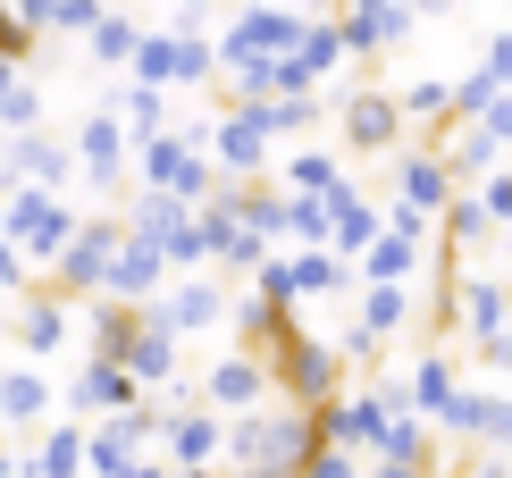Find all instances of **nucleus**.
<instances>
[{
	"label": "nucleus",
	"mask_w": 512,
	"mask_h": 478,
	"mask_svg": "<svg viewBox=\"0 0 512 478\" xmlns=\"http://www.w3.org/2000/svg\"><path fill=\"white\" fill-rule=\"evenodd\" d=\"M168 286V260H160V244H143V235H118V252H110V302H152Z\"/></svg>",
	"instance_id": "nucleus-19"
},
{
	"label": "nucleus",
	"mask_w": 512,
	"mask_h": 478,
	"mask_svg": "<svg viewBox=\"0 0 512 478\" xmlns=\"http://www.w3.org/2000/svg\"><path fill=\"white\" fill-rule=\"evenodd\" d=\"M252 110H261L269 143H286V135H311V126H319V101H311V93H277V101H252Z\"/></svg>",
	"instance_id": "nucleus-30"
},
{
	"label": "nucleus",
	"mask_w": 512,
	"mask_h": 478,
	"mask_svg": "<svg viewBox=\"0 0 512 478\" xmlns=\"http://www.w3.org/2000/svg\"><path fill=\"white\" fill-rule=\"evenodd\" d=\"M76 219H84V210L68 202V193H34V185H17L9 202H0V244H17V252L34 260V277H42L59 252H68Z\"/></svg>",
	"instance_id": "nucleus-2"
},
{
	"label": "nucleus",
	"mask_w": 512,
	"mask_h": 478,
	"mask_svg": "<svg viewBox=\"0 0 512 478\" xmlns=\"http://www.w3.org/2000/svg\"><path fill=\"white\" fill-rule=\"evenodd\" d=\"M135 177H143V193H177L185 210H202L210 193H219V168H210V151H202V143H185L177 126H168V135H152V143H135Z\"/></svg>",
	"instance_id": "nucleus-4"
},
{
	"label": "nucleus",
	"mask_w": 512,
	"mask_h": 478,
	"mask_svg": "<svg viewBox=\"0 0 512 478\" xmlns=\"http://www.w3.org/2000/svg\"><path fill=\"white\" fill-rule=\"evenodd\" d=\"M101 110H110L118 126H126V143H152V135H168V93H152V84H135L126 76L110 101H101Z\"/></svg>",
	"instance_id": "nucleus-21"
},
{
	"label": "nucleus",
	"mask_w": 512,
	"mask_h": 478,
	"mask_svg": "<svg viewBox=\"0 0 512 478\" xmlns=\"http://www.w3.org/2000/svg\"><path fill=\"white\" fill-rule=\"evenodd\" d=\"M269 361L261 353H219L202 369V386H194V403L202 411H219V420H244V411H269Z\"/></svg>",
	"instance_id": "nucleus-6"
},
{
	"label": "nucleus",
	"mask_w": 512,
	"mask_h": 478,
	"mask_svg": "<svg viewBox=\"0 0 512 478\" xmlns=\"http://www.w3.org/2000/svg\"><path fill=\"white\" fill-rule=\"evenodd\" d=\"M118 235H126V219L118 210H93V219H76V235H68V252L42 269V286H51L59 302H101V286H110V252H118Z\"/></svg>",
	"instance_id": "nucleus-3"
},
{
	"label": "nucleus",
	"mask_w": 512,
	"mask_h": 478,
	"mask_svg": "<svg viewBox=\"0 0 512 478\" xmlns=\"http://www.w3.org/2000/svg\"><path fill=\"white\" fill-rule=\"evenodd\" d=\"M479 202H487V219H512V168H496V177H479Z\"/></svg>",
	"instance_id": "nucleus-37"
},
{
	"label": "nucleus",
	"mask_w": 512,
	"mask_h": 478,
	"mask_svg": "<svg viewBox=\"0 0 512 478\" xmlns=\"http://www.w3.org/2000/svg\"><path fill=\"white\" fill-rule=\"evenodd\" d=\"M34 126H42V93L17 76L9 93H0V143H9V135H34Z\"/></svg>",
	"instance_id": "nucleus-31"
},
{
	"label": "nucleus",
	"mask_w": 512,
	"mask_h": 478,
	"mask_svg": "<svg viewBox=\"0 0 512 478\" xmlns=\"http://www.w3.org/2000/svg\"><path fill=\"white\" fill-rule=\"evenodd\" d=\"M479 76L496 84V93H512V34H487V51H479Z\"/></svg>",
	"instance_id": "nucleus-36"
},
{
	"label": "nucleus",
	"mask_w": 512,
	"mask_h": 478,
	"mask_svg": "<svg viewBox=\"0 0 512 478\" xmlns=\"http://www.w3.org/2000/svg\"><path fill=\"white\" fill-rule=\"evenodd\" d=\"M34 51H42V34H34V26H17V17L0 9V59H9V68L26 76V59H34Z\"/></svg>",
	"instance_id": "nucleus-35"
},
{
	"label": "nucleus",
	"mask_w": 512,
	"mask_h": 478,
	"mask_svg": "<svg viewBox=\"0 0 512 478\" xmlns=\"http://www.w3.org/2000/svg\"><path fill=\"white\" fill-rule=\"evenodd\" d=\"M17 478H84V420H42L17 453Z\"/></svg>",
	"instance_id": "nucleus-18"
},
{
	"label": "nucleus",
	"mask_w": 512,
	"mask_h": 478,
	"mask_svg": "<svg viewBox=\"0 0 512 478\" xmlns=\"http://www.w3.org/2000/svg\"><path fill=\"white\" fill-rule=\"evenodd\" d=\"M353 328H370L378 344L403 336V328H412V286H361V319H353Z\"/></svg>",
	"instance_id": "nucleus-25"
},
{
	"label": "nucleus",
	"mask_w": 512,
	"mask_h": 478,
	"mask_svg": "<svg viewBox=\"0 0 512 478\" xmlns=\"http://www.w3.org/2000/svg\"><path fill=\"white\" fill-rule=\"evenodd\" d=\"M101 17H110L101 0H59V9H51V34H93ZM51 34H42V42H51Z\"/></svg>",
	"instance_id": "nucleus-33"
},
{
	"label": "nucleus",
	"mask_w": 512,
	"mask_h": 478,
	"mask_svg": "<svg viewBox=\"0 0 512 478\" xmlns=\"http://www.w3.org/2000/svg\"><path fill=\"white\" fill-rule=\"evenodd\" d=\"M286 277H294V302L353 294V286H361V269H353V260H336V252H294V260H286Z\"/></svg>",
	"instance_id": "nucleus-23"
},
{
	"label": "nucleus",
	"mask_w": 512,
	"mask_h": 478,
	"mask_svg": "<svg viewBox=\"0 0 512 478\" xmlns=\"http://www.w3.org/2000/svg\"><path fill=\"white\" fill-rule=\"evenodd\" d=\"M504 470H512V445H504Z\"/></svg>",
	"instance_id": "nucleus-43"
},
{
	"label": "nucleus",
	"mask_w": 512,
	"mask_h": 478,
	"mask_svg": "<svg viewBox=\"0 0 512 478\" xmlns=\"http://www.w3.org/2000/svg\"><path fill=\"white\" fill-rule=\"evenodd\" d=\"M177 361H185V344L168 336V328H160L152 311H143V328L126 336V353H118V369H126V378L143 386V395H160V386H177Z\"/></svg>",
	"instance_id": "nucleus-16"
},
{
	"label": "nucleus",
	"mask_w": 512,
	"mask_h": 478,
	"mask_svg": "<svg viewBox=\"0 0 512 478\" xmlns=\"http://www.w3.org/2000/svg\"><path fill=\"white\" fill-rule=\"evenodd\" d=\"M336 34H345V59H370V51H387V42L412 34V9L403 0H345Z\"/></svg>",
	"instance_id": "nucleus-15"
},
{
	"label": "nucleus",
	"mask_w": 512,
	"mask_h": 478,
	"mask_svg": "<svg viewBox=\"0 0 512 478\" xmlns=\"http://www.w3.org/2000/svg\"><path fill=\"white\" fill-rule=\"evenodd\" d=\"M9 168H17V185H34V193H68L76 185V151L59 143V135H9Z\"/></svg>",
	"instance_id": "nucleus-17"
},
{
	"label": "nucleus",
	"mask_w": 512,
	"mask_h": 478,
	"mask_svg": "<svg viewBox=\"0 0 512 478\" xmlns=\"http://www.w3.org/2000/svg\"><path fill=\"white\" fill-rule=\"evenodd\" d=\"M261 361H269V386H277V395H286L294 411H319V403L345 395V361H336V344H319L303 319H294V328L277 336Z\"/></svg>",
	"instance_id": "nucleus-1"
},
{
	"label": "nucleus",
	"mask_w": 512,
	"mask_h": 478,
	"mask_svg": "<svg viewBox=\"0 0 512 478\" xmlns=\"http://www.w3.org/2000/svg\"><path fill=\"white\" fill-rule=\"evenodd\" d=\"M135 328H143V302H110V294H101L93 319H84V353H93V361H118Z\"/></svg>",
	"instance_id": "nucleus-24"
},
{
	"label": "nucleus",
	"mask_w": 512,
	"mask_h": 478,
	"mask_svg": "<svg viewBox=\"0 0 512 478\" xmlns=\"http://www.w3.org/2000/svg\"><path fill=\"white\" fill-rule=\"evenodd\" d=\"M227 302H236V294H227L219 286V277H210V269H194V277H168V286L152 294V302H143V311H152L160 319V328L168 336H202V328H219V319H227Z\"/></svg>",
	"instance_id": "nucleus-7"
},
{
	"label": "nucleus",
	"mask_w": 512,
	"mask_h": 478,
	"mask_svg": "<svg viewBox=\"0 0 512 478\" xmlns=\"http://www.w3.org/2000/svg\"><path fill=\"white\" fill-rule=\"evenodd\" d=\"M210 168H219L227 185H244V177H261V168H269V126H261V110L227 101V110L210 118Z\"/></svg>",
	"instance_id": "nucleus-8"
},
{
	"label": "nucleus",
	"mask_w": 512,
	"mask_h": 478,
	"mask_svg": "<svg viewBox=\"0 0 512 478\" xmlns=\"http://www.w3.org/2000/svg\"><path fill=\"white\" fill-rule=\"evenodd\" d=\"M0 478H17V453H9V445H0Z\"/></svg>",
	"instance_id": "nucleus-40"
},
{
	"label": "nucleus",
	"mask_w": 512,
	"mask_h": 478,
	"mask_svg": "<svg viewBox=\"0 0 512 478\" xmlns=\"http://www.w3.org/2000/svg\"><path fill=\"white\" fill-rule=\"evenodd\" d=\"M294 478H361V453H336V445H311Z\"/></svg>",
	"instance_id": "nucleus-32"
},
{
	"label": "nucleus",
	"mask_w": 512,
	"mask_h": 478,
	"mask_svg": "<svg viewBox=\"0 0 512 478\" xmlns=\"http://www.w3.org/2000/svg\"><path fill=\"white\" fill-rule=\"evenodd\" d=\"M68 151H76V177L101 193V202H126V160H135V143H126V126L110 118V110H93L68 135Z\"/></svg>",
	"instance_id": "nucleus-5"
},
{
	"label": "nucleus",
	"mask_w": 512,
	"mask_h": 478,
	"mask_svg": "<svg viewBox=\"0 0 512 478\" xmlns=\"http://www.w3.org/2000/svg\"><path fill=\"white\" fill-rule=\"evenodd\" d=\"M294 68H303L311 84L345 68V34H336V17H328V26H319V17H311V26H303V42H294Z\"/></svg>",
	"instance_id": "nucleus-27"
},
{
	"label": "nucleus",
	"mask_w": 512,
	"mask_h": 478,
	"mask_svg": "<svg viewBox=\"0 0 512 478\" xmlns=\"http://www.w3.org/2000/svg\"><path fill=\"white\" fill-rule=\"evenodd\" d=\"M403 110L395 93H345V151L353 160H387V151H403Z\"/></svg>",
	"instance_id": "nucleus-9"
},
{
	"label": "nucleus",
	"mask_w": 512,
	"mask_h": 478,
	"mask_svg": "<svg viewBox=\"0 0 512 478\" xmlns=\"http://www.w3.org/2000/svg\"><path fill=\"white\" fill-rule=\"evenodd\" d=\"M135 42H143V26H135V17H118V9H110V17H101L93 34H84V51H93L101 68H135Z\"/></svg>",
	"instance_id": "nucleus-29"
},
{
	"label": "nucleus",
	"mask_w": 512,
	"mask_h": 478,
	"mask_svg": "<svg viewBox=\"0 0 512 478\" xmlns=\"http://www.w3.org/2000/svg\"><path fill=\"white\" fill-rule=\"evenodd\" d=\"M454 328L471 344L504 336L512 328V286H496V277H462V286H454Z\"/></svg>",
	"instance_id": "nucleus-20"
},
{
	"label": "nucleus",
	"mask_w": 512,
	"mask_h": 478,
	"mask_svg": "<svg viewBox=\"0 0 512 478\" xmlns=\"http://www.w3.org/2000/svg\"><path fill=\"white\" fill-rule=\"evenodd\" d=\"M496 244H504V260H512V219H504V227H496Z\"/></svg>",
	"instance_id": "nucleus-41"
},
{
	"label": "nucleus",
	"mask_w": 512,
	"mask_h": 478,
	"mask_svg": "<svg viewBox=\"0 0 512 478\" xmlns=\"http://www.w3.org/2000/svg\"><path fill=\"white\" fill-rule=\"evenodd\" d=\"M437 227H445V252H471V244H487V235H496V219H487V202H479V193H454V202H445L437 210Z\"/></svg>",
	"instance_id": "nucleus-26"
},
{
	"label": "nucleus",
	"mask_w": 512,
	"mask_h": 478,
	"mask_svg": "<svg viewBox=\"0 0 512 478\" xmlns=\"http://www.w3.org/2000/svg\"><path fill=\"white\" fill-rule=\"evenodd\" d=\"M34 286H42V277H34V260L17 252V244H0V294H9V302H26Z\"/></svg>",
	"instance_id": "nucleus-34"
},
{
	"label": "nucleus",
	"mask_w": 512,
	"mask_h": 478,
	"mask_svg": "<svg viewBox=\"0 0 512 478\" xmlns=\"http://www.w3.org/2000/svg\"><path fill=\"white\" fill-rule=\"evenodd\" d=\"M219 445H227V420H219V411H202V403H185V411H168V420H160V462L168 470H210V462H219Z\"/></svg>",
	"instance_id": "nucleus-10"
},
{
	"label": "nucleus",
	"mask_w": 512,
	"mask_h": 478,
	"mask_svg": "<svg viewBox=\"0 0 512 478\" xmlns=\"http://www.w3.org/2000/svg\"><path fill=\"white\" fill-rule=\"evenodd\" d=\"M59 420V386L34 361H0V428H42Z\"/></svg>",
	"instance_id": "nucleus-14"
},
{
	"label": "nucleus",
	"mask_w": 512,
	"mask_h": 478,
	"mask_svg": "<svg viewBox=\"0 0 512 478\" xmlns=\"http://www.w3.org/2000/svg\"><path fill=\"white\" fill-rule=\"evenodd\" d=\"M168 478H219V470H168Z\"/></svg>",
	"instance_id": "nucleus-42"
},
{
	"label": "nucleus",
	"mask_w": 512,
	"mask_h": 478,
	"mask_svg": "<svg viewBox=\"0 0 512 478\" xmlns=\"http://www.w3.org/2000/svg\"><path fill=\"white\" fill-rule=\"evenodd\" d=\"M345 185V160H336V151H319V143H303L286 160V193H336Z\"/></svg>",
	"instance_id": "nucleus-28"
},
{
	"label": "nucleus",
	"mask_w": 512,
	"mask_h": 478,
	"mask_svg": "<svg viewBox=\"0 0 512 478\" xmlns=\"http://www.w3.org/2000/svg\"><path fill=\"white\" fill-rule=\"evenodd\" d=\"M387 177H395V202H403V210H420V219H437V210L454 202V177H445V160H437L429 143L387 151Z\"/></svg>",
	"instance_id": "nucleus-11"
},
{
	"label": "nucleus",
	"mask_w": 512,
	"mask_h": 478,
	"mask_svg": "<svg viewBox=\"0 0 512 478\" xmlns=\"http://www.w3.org/2000/svg\"><path fill=\"white\" fill-rule=\"evenodd\" d=\"M403 395H412V411H420V420H445V411H454V395H462V378H454V361H445V353H420L412 361V378H403Z\"/></svg>",
	"instance_id": "nucleus-22"
},
{
	"label": "nucleus",
	"mask_w": 512,
	"mask_h": 478,
	"mask_svg": "<svg viewBox=\"0 0 512 478\" xmlns=\"http://www.w3.org/2000/svg\"><path fill=\"white\" fill-rule=\"evenodd\" d=\"M0 9H9L17 26H34V34H51V9H59V0H0Z\"/></svg>",
	"instance_id": "nucleus-38"
},
{
	"label": "nucleus",
	"mask_w": 512,
	"mask_h": 478,
	"mask_svg": "<svg viewBox=\"0 0 512 478\" xmlns=\"http://www.w3.org/2000/svg\"><path fill=\"white\" fill-rule=\"evenodd\" d=\"M9 336H17V353H26V361H51L59 344L76 336V302H59L51 286H34V294L9 311Z\"/></svg>",
	"instance_id": "nucleus-12"
},
{
	"label": "nucleus",
	"mask_w": 512,
	"mask_h": 478,
	"mask_svg": "<svg viewBox=\"0 0 512 478\" xmlns=\"http://www.w3.org/2000/svg\"><path fill=\"white\" fill-rule=\"evenodd\" d=\"M126 478H168V462H160V453H143V462L126 470Z\"/></svg>",
	"instance_id": "nucleus-39"
},
{
	"label": "nucleus",
	"mask_w": 512,
	"mask_h": 478,
	"mask_svg": "<svg viewBox=\"0 0 512 478\" xmlns=\"http://www.w3.org/2000/svg\"><path fill=\"white\" fill-rule=\"evenodd\" d=\"M68 403L84 411V420H118V411H135V403H143V386L126 378L118 361H93V353H84V361H76V378H68Z\"/></svg>",
	"instance_id": "nucleus-13"
}]
</instances>
